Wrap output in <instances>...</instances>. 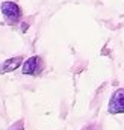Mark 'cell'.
I'll use <instances>...</instances> for the list:
<instances>
[{
	"label": "cell",
	"mask_w": 124,
	"mask_h": 130,
	"mask_svg": "<svg viewBox=\"0 0 124 130\" xmlns=\"http://www.w3.org/2000/svg\"><path fill=\"white\" fill-rule=\"evenodd\" d=\"M0 11H2V15H3V18L6 20L8 24H11V26L20 24V21H21V18H23V11H21V8H20L15 2H9V0L2 2Z\"/></svg>",
	"instance_id": "1"
},
{
	"label": "cell",
	"mask_w": 124,
	"mask_h": 130,
	"mask_svg": "<svg viewBox=\"0 0 124 130\" xmlns=\"http://www.w3.org/2000/svg\"><path fill=\"white\" fill-rule=\"evenodd\" d=\"M44 70V59L38 55L27 58L21 64V73L24 76H38Z\"/></svg>",
	"instance_id": "2"
},
{
	"label": "cell",
	"mask_w": 124,
	"mask_h": 130,
	"mask_svg": "<svg viewBox=\"0 0 124 130\" xmlns=\"http://www.w3.org/2000/svg\"><path fill=\"white\" fill-rule=\"evenodd\" d=\"M107 112L112 115L124 113V88H118L117 91H114L107 103Z\"/></svg>",
	"instance_id": "3"
},
{
	"label": "cell",
	"mask_w": 124,
	"mask_h": 130,
	"mask_svg": "<svg viewBox=\"0 0 124 130\" xmlns=\"http://www.w3.org/2000/svg\"><path fill=\"white\" fill-rule=\"evenodd\" d=\"M23 56H14V58H9L6 59L3 64H0V74H5V73H12L15 71L17 68H20L23 64Z\"/></svg>",
	"instance_id": "4"
},
{
	"label": "cell",
	"mask_w": 124,
	"mask_h": 130,
	"mask_svg": "<svg viewBox=\"0 0 124 130\" xmlns=\"http://www.w3.org/2000/svg\"><path fill=\"white\" fill-rule=\"evenodd\" d=\"M8 130H24V121L23 120H18V121H15L11 127Z\"/></svg>",
	"instance_id": "5"
}]
</instances>
